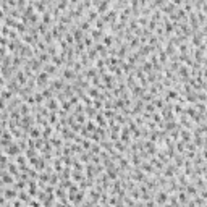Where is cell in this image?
Instances as JSON below:
<instances>
[{"label":"cell","instance_id":"obj_1","mask_svg":"<svg viewBox=\"0 0 207 207\" xmlns=\"http://www.w3.org/2000/svg\"><path fill=\"white\" fill-rule=\"evenodd\" d=\"M49 78H50V74H49V73H45L44 70L37 73V76H36L37 87H44V86H47V84H49Z\"/></svg>","mask_w":207,"mask_h":207},{"label":"cell","instance_id":"obj_2","mask_svg":"<svg viewBox=\"0 0 207 207\" xmlns=\"http://www.w3.org/2000/svg\"><path fill=\"white\" fill-rule=\"evenodd\" d=\"M2 181H3V188L7 186H15V178H13V175H8L7 172H2Z\"/></svg>","mask_w":207,"mask_h":207},{"label":"cell","instance_id":"obj_3","mask_svg":"<svg viewBox=\"0 0 207 207\" xmlns=\"http://www.w3.org/2000/svg\"><path fill=\"white\" fill-rule=\"evenodd\" d=\"M13 197H16V189H15V186H12V188H3V196H2V199H12L13 201Z\"/></svg>","mask_w":207,"mask_h":207},{"label":"cell","instance_id":"obj_4","mask_svg":"<svg viewBox=\"0 0 207 207\" xmlns=\"http://www.w3.org/2000/svg\"><path fill=\"white\" fill-rule=\"evenodd\" d=\"M62 79L65 81V79H74L76 78V71H74V70H71V68H65L63 70V73H62Z\"/></svg>","mask_w":207,"mask_h":207},{"label":"cell","instance_id":"obj_5","mask_svg":"<svg viewBox=\"0 0 207 207\" xmlns=\"http://www.w3.org/2000/svg\"><path fill=\"white\" fill-rule=\"evenodd\" d=\"M167 201H168V196L165 192H159V194L155 196V202H157V204H165Z\"/></svg>","mask_w":207,"mask_h":207},{"label":"cell","instance_id":"obj_6","mask_svg":"<svg viewBox=\"0 0 207 207\" xmlns=\"http://www.w3.org/2000/svg\"><path fill=\"white\" fill-rule=\"evenodd\" d=\"M44 71L49 73V74H54V73H57V67H55V65L50 62V63H47L45 67H44Z\"/></svg>","mask_w":207,"mask_h":207},{"label":"cell","instance_id":"obj_7","mask_svg":"<svg viewBox=\"0 0 207 207\" xmlns=\"http://www.w3.org/2000/svg\"><path fill=\"white\" fill-rule=\"evenodd\" d=\"M102 44L105 45V47H110L112 44H113V36H104V39H102Z\"/></svg>","mask_w":207,"mask_h":207},{"label":"cell","instance_id":"obj_8","mask_svg":"<svg viewBox=\"0 0 207 207\" xmlns=\"http://www.w3.org/2000/svg\"><path fill=\"white\" fill-rule=\"evenodd\" d=\"M47 109H50V110H57V109H58L57 100H55V99H49V100H47Z\"/></svg>","mask_w":207,"mask_h":207},{"label":"cell","instance_id":"obj_9","mask_svg":"<svg viewBox=\"0 0 207 207\" xmlns=\"http://www.w3.org/2000/svg\"><path fill=\"white\" fill-rule=\"evenodd\" d=\"M143 71L144 73H152V63L150 62H144V67H143Z\"/></svg>","mask_w":207,"mask_h":207},{"label":"cell","instance_id":"obj_10","mask_svg":"<svg viewBox=\"0 0 207 207\" xmlns=\"http://www.w3.org/2000/svg\"><path fill=\"white\" fill-rule=\"evenodd\" d=\"M29 134H31V138H39V134H41V128H31Z\"/></svg>","mask_w":207,"mask_h":207},{"label":"cell","instance_id":"obj_11","mask_svg":"<svg viewBox=\"0 0 207 207\" xmlns=\"http://www.w3.org/2000/svg\"><path fill=\"white\" fill-rule=\"evenodd\" d=\"M25 162H26V159H25V155H16V163H18V165H20V167H23V165H25Z\"/></svg>","mask_w":207,"mask_h":207},{"label":"cell","instance_id":"obj_12","mask_svg":"<svg viewBox=\"0 0 207 207\" xmlns=\"http://www.w3.org/2000/svg\"><path fill=\"white\" fill-rule=\"evenodd\" d=\"M34 99H36V104L44 102V96H42V92H36V94H34Z\"/></svg>","mask_w":207,"mask_h":207},{"label":"cell","instance_id":"obj_13","mask_svg":"<svg viewBox=\"0 0 207 207\" xmlns=\"http://www.w3.org/2000/svg\"><path fill=\"white\" fill-rule=\"evenodd\" d=\"M18 197H20V201H26V202L29 201V196H28V192H25V191H21Z\"/></svg>","mask_w":207,"mask_h":207},{"label":"cell","instance_id":"obj_14","mask_svg":"<svg viewBox=\"0 0 207 207\" xmlns=\"http://www.w3.org/2000/svg\"><path fill=\"white\" fill-rule=\"evenodd\" d=\"M84 39H86V41H84V45L89 49V45H92V36H86Z\"/></svg>","mask_w":207,"mask_h":207},{"label":"cell","instance_id":"obj_15","mask_svg":"<svg viewBox=\"0 0 207 207\" xmlns=\"http://www.w3.org/2000/svg\"><path fill=\"white\" fill-rule=\"evenodd\" d=\"M89 96H91V97H97V96H99V92H97V89H96V87H92V89H89Z\"/></svg>","mask_w":207,"mask_h":207},{"label":"cell","instance_id":"obj_16","mask_svg":"<svg viewBox=\"0 0 207 207\" xmlns=\"http://www.w3.org/2000/svg\"><path fill=\"white\" fill-rule=\"evenodd\" d=\"M96 121H97V123H99V125H105V120H104V118H102V115H100V113H99V115H97V118H96Z\"/></svg>","mask_w":207,"mask_h":207},{"label":"cell","instance_id":"obj_17","mask_svg":"<svg viewBox=\"0 0 207 207\" xmlns=\"http://www.w3.org/2000/svg\"><path fill=\"white\" fill-rule=\"evenodd\" d=\"M178 97V94L175 92V91H170V92H168V97L167 99H176Z\"/></svg>","mask_w":207,"mask_h":207},{"label":"cell","instance_id":"obj_18","mask_svg":"<svg viewBox=\"0 0 207 207\" xmlns=\"http://www.w3.org/2000/svg\"><path fill=\"white\" fill-rule=\"evenodd\" d=\"M115 147L120 149V150H125V144H121L120 141H118V143H115Z\"/></svg>","mask_w":207,"mask_h":207},{"label":"cell","instance_id":"obj_19","mask_svg":"<svg viewBox=\"0 0 207 207\" xmlns=\"http://www.w3.org/2000/svg\"><path fill=\"white\" fill-rule=\"evenodd\" d=\"M94 109H99V110H100V109H102V104L99 102V100H94Z\"/></svg>","mask_w":207,"mask_h":207},{"label":"cell","instance_id":"obj_20","mask_svg":"<svg viewBox=\"0 0 207 207\" xmlns=\"http://www.w3.org/2000/svg\"><path fill=\"white\" fill-rule=\"evenodd\" d=\"M99 150H100V149H99V146H92V152H94V154H97Z\"/></svg>","mask_w":207,"mask_h":207},{"label":"cell","instance_id":"obj_21","mask_svg":"<svg viewBox=\"0 0 207 207\" xmlns=\"http://www.w3.org/2000/svg\"><path fill=\"white\" fill-rule=\"evenodd\" d=\"M83 147L84 149H89V141H83Z\"/></svg>","mask_w":207,"mask_h":207},{"label":"cell","instance_id":"obj_22","mask_svg":"<svg viewBox=\"0 0 207 207\" xmlns=\"http://www.w3.org/2000/svg\"><path fill=\"white\" fill-rule=\"evenodd\" d=\"M154 205H155V202H154V201H149L147 204H146V207H154Z\"/></svg>","mask_w":207,"mask_h":207},{"label":"cell","instance_id":"obj_23","mask_svg":"<svg viewBox=\"0 0 207 207\" xmlns=\"http://www.w3.org/2000/svg\"><path fill=\"white\" fill-rule=\"evenodd\" d=\"M55 207H68V205H65V204H57Z\"/></svg>","mask_w":207,"mask_h":207},{"label":"cell","instance_id":"obj_24","mask_svg":"<svg viewBox=\"0 0 207 207\" xmlns=\"http://www.w3.org/2000/svg\"><path fill=\"white\" fill-rule=\"evenodd\" d=\"M115 207H123V205H121V204H117V205H115Z\"/></svg>","mask_w":207,"mask_h":207},{"label":"cell","instance_id":"obj_25","mask_svg":"<svg viewBox=\"0 0 207 207\" xmlns=\"http://www.w3.org/2000/svg\"><path fill=\"white\" fill-rule=\"evenodd\" d=\"M96 207H100V205H96Z\"/></svg>","mask_w":207,"mask_h":207},{"label":"cell","instance_id":"obj_26","mask_svg":"<svg viewBox=\"0 0 207 207\" xmlns=\"http://www.w3.org/2000/svg\"><path fill=\"white\" fill-rule=\"evenodd\" d=\"M205 207H207V202H205Z\"/></svg>","mask_w":207,"mask_h":207}]
</instances>
